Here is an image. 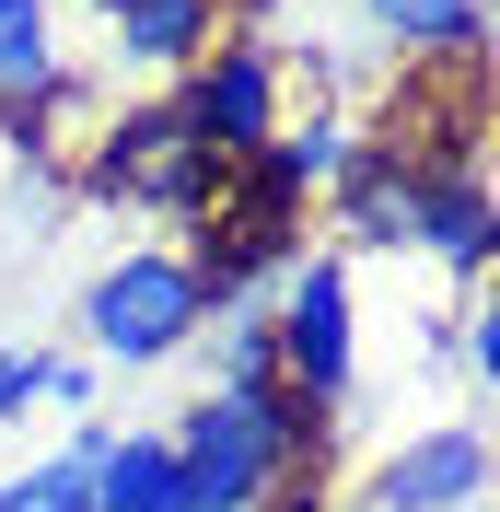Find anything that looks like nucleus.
Instances as JSON below:
<instances>
[{
  "instance_id": "f257e3e1",
  "label": "nucleus",
  "mask_w": 500,
  "mask_h": 512,
  "mask_svg": "<svg viewBox=\"0 0 500 512\" xmlns=\"http://www.w3.org/2000/svg\"><path fill=\"white\" fill-rule=\"evenodd\" d=\"M163 443H175V478H187V512H268V489H280L291 454H314L326 466V443H338V419L303 408V396H198V408L163 419Z\"/></svg>"
},
{
  "instance_id": "f03ea898",
  "label": "nucleus",
  "mask_w": 500,
  "mask_h": 512,
  "mask_svg": "<svg viewBox=\"0 0 500 512\" xmlns=\"http://www.w3.org/2000/svg\"><path fill=\"white\" fill-rule=\"evenodd\" d=\"M198 326H210V291H198L187 245H128L82 291V361L94 373H163L198 350Z\"/></svg>"
},
{
  "instance_id": "7ed1b4c3",
  "label": "nucleus",
  "mask_w": 500,
  "mask_h": 512,
  "mask_svg": "<svg viewBox=\"0 0 500 512\" xmlns=\"http://www.w3.org/2000/svg\"><path fill=\"white\" fill-rule=\"evenodd\" d=\"M268 326H280V384L303 396V408L338 419L349 384H361V280H349V256H291L280 303H268Z\"/></svg>"
},
{
  "instance_id": "20e7f679",
  "label": "nucleus",
  "mask_w": 500,
  "mask_h": 512,
  "mask_svg": "<svg viewBox=\"0 0 500 512\" xmlns=\"http://www.w3.org/2000/svg\"><path fill=\"white\" fill-rule=\"evenodd\" d=\"M175 117H187V140L233 175V163H256L268 140H280V117H291V82H280V47L268 35H245V24H221V47L175 82Z\"/></svg>"
},
{
  "instance_id": "39448f33",
  "label": "nucleus",
  "mask_w": 500,
  "mask_h": 512,
  "mask_svg": "<svg viewBox=\"0 0 500 512\" xmlns=\"http://www.w3.org/2000/svg\"><path fill=\"white\" fill-rule=\"evenodd\" d=\"M94 187L105 198H140V210H175V222H198L221 198V163L187 140V117H175V94L163 105H128V117L94 128Z\"/></svg>"
},
{
  "instance_id": "423d86ee",
  "label": "nucleus",
  "mask_w": 500,
  "mask_h": 512,
  "mask_svg": "<svg viewBox=\"0 0 500 512\" xmlns=\"http://www.w3.org/2000/svg\"><path fill=\"white\" fill-rule=\"evenodd\" d=\"M489 478H500L489 431L431 419V431H407V443L373 466V501H361V512H477V501H489Z\"/></svg>"
},
{
  "instance_id": "0eeeda50",
  "label": "nucleus",
  "mask_w": 500,
  "mask_h": 512,
  "mask_svg": "<svg viewBox=\"0 0 500 512\" xmlns=\"http://www.w3.org/2000/svg\"><path fill=\"white\" fill-rule=\"evenodd\" d=\"M407 245L442 256L454 280H489V268H500V187H489V175H466V163H419Z\"/></svg>"
},
{
  "instance_id": "6e6552de",
  "label": "nucleus",
  "mask_w": 500,
  "mask_h": 512,
  "mask_svg": "<svg viewBox=\"0 0 500 512\" xmlns=\"http://www.w3.org/2000/svg\"><path fill=\"white\" fill-rule=\"evenodd\" d=\"M221 24H233L221 0H117V12H105V47H117L128 82H163V94H175V82L221 47Z\"/></svg>"
},
{
  "instance_id": "1a4fd4ad",
  "label": "nucleus",
  "mask_w": 500,
  "mask_h": 512,
  "mask_svg": "<svg viewBox=\"0 0 500 512\" xmlns=\"http://www.w3.org/2000/svg\"><path fill=\"white\" fill-rule=\"evenodd\" d=\"M407 210H419V152H396V140H361V163L326 187V222L349 245H407Z\"/></svg>"
},
{
  "instance_id": "9d476101",
  "label": "nucleus",
  "mask_w": 500,
  "mask_h": 512,
  "mask_svg": "<svg viewBox=\"0 0 500 512\" xmlns=\"http://www.w3.org/2000/svg\"><path fill=\"white\" fill-rule=\"evenodd\" d=\"M12 105H70L59 0H0V117H12Z\"/></svg>"
},
{
  "instance_id": "9b49d317",
  "label": "nucleus",
  "mask_w": 500,
  "mask_h": 512,
  "mask_svg": "<svg viewBox=\"0 0 500 512\" xmlns=\"http://www.w3.org/2000/svg\"><path fill=\"white\" fill-rule=\"evenodd\" d=\"M349 163H361V128H349V117H280V140L256 152V175H268L280 198H303V210H314Z\"/></svg>"
},
{
  "instance_id": "f8f14e48",
  "label": "nucleus",
  "mask_w": 500,
  "mask_h": 512,
  "mask_svg": "<svg viewBox=\"0 0 500 512\" xmlns=\"http://www.w3.org/2000/svg\"><path fill=\"white\" fill-rule=\"evenodd\" d=\"M94 512H187L175 443H163V431H105V454H94Z\"/></svg>"
},
{
  "instance_id": "ddd939ff",
  "label": "nucleus",
  "mask_w": 500,
  "mask_h": 512,
  "mask_svg": "<svg viewBox=\"0 0 500 512\" xmlns=\"http://www.w3.org/2000/svg\"><path fill=\"white\" fill-rule=\"evenodd\" d=\"M198 361H210L221 396H280V326H268V303H221L198 326Z\"/></svg>"
},
{
  "instance_id": "4468645a",
  "label": "nucleus",
  "mask_w": 500,
  "mask_h": 512,
  "mask_svg": "<svg viewBox=\"0 0 500 512\" xmlns=\"http://www.w3.org/2000/svg\"><path fill=\"white\" fill-rule=\"evenodd\" d=\"M384 24V47H419V59H454V47H489L500 0H361Z\"/></svg>"
},
{
  "instance_id": "2eb2a0df",
  "label": "nucleus",
  "mask_w": 500,
  "mask_h": 512,
  "mask_svg": "<svg viewBox=\"0 0 500 512\" xmlns=\"http://www.w3.org/2000/svg\"><path fill=\"white\" fill-rule=\"evenodd\" d=\"M454 350H466V373L500 396V268L477 280V303H466V315H454Z\"/></svg>"
},
{
  "instance_id": "dca6fc26",
  "label": "nucleus",
  "mask_w": 500,
  "mask_h": 512,
  "mask_svg": "<svg viewBox=\"0 0 500 512\" xmlns=\"http://www.w3.org/2000/svg\"><path fill=\"white\" fill-rule=\"evenodd\" d=\"M35 408L82 419V408H94V361H82V350H35Z\"/></svg>"
},
{
  "instance_id": "f3484780",
  "label": "nucleus",
  "mask_w": 500,
  "mask_h": 512,
  "mask_svg": "<svg viewBox=\"0 0 500 512\" xmlns=\"http://www.w3.org/2000/svg\"><path fill=\"white\" fill-rule=\"evenodd\" d=\"M35 408V350H0V431Z\"/></svg>"
},
{
  "instance_id": "a211bd4d",
  "label": "nucleus",
  "mask_w": 500,
  "mask_h": 512,
  "mask_svg": "<svg viewBox=\"0 0 500 512\" xmlns=\"http://www.w3.org/2000/svg\"><path fill=\"white\" fill-rule=\"evenodd\" d=\"M221 12H280V0H221Z\"/></svg>"
},
{
  "instance_id": "6ab92c4d",
  "label": "nucleus",
  "mask_w": 500,
  "mask_h": 512,
  "mask_svg": "<svg viewBox=\"0 0 500 512\" xmlns=\"http://www.w3.org/2000/svg\"><path fill=\"white\" fill-rule=\"evenodd\" d=\"M59 12H117V0H59Z\"/></svg>"
},
{
  "instance_id": "aec40b11",
  "label": "nucleus",
  "mask_w": 500,
  "mask_h": 512,
  "mask_svg": "<svg viewBox=\"0 0 500 512\" xmlns=\"http://www.w3.org/2000/svg\"><path fill=\"white\" fill-rule=\"evenodd\" d=\"M489 35H500V12H489Z\"/></svg>"
}]
</instances>
